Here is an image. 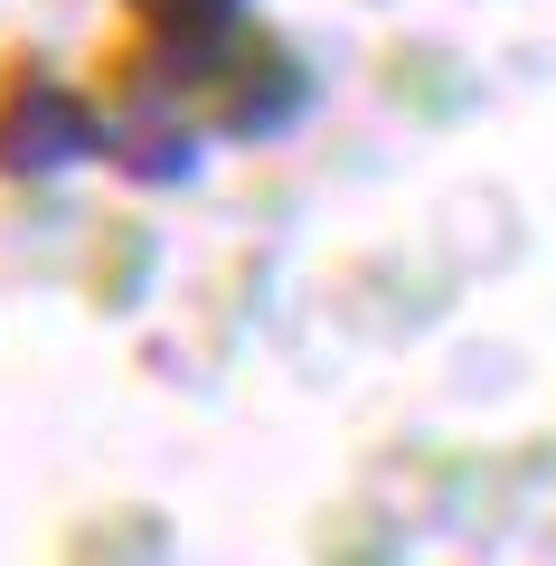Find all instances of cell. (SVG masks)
<instances>
[{
    "instance_id": "cell-1",
    "label": "cell",
    "mask_w": 556,
    "mask_h": 566,
    "mask_svg": "<svg viewBox=\"0 0 556 566\" xmlns=\"http://www.w3.org/2000/svg\"><path fill=\"white\" fill-rule=\"evenodd\" d=\"M85 151H104V114L76 85H57L48 66H20L0 85V180H57Z\"/></svg>"
},
{
    "instance_id": "cell-4",
    "label": "cell",
    "mask_w": 556,
    "mask_h": 566,
    "mask_svg": "<svg viewBox=\"0 0 556 566\" xmlns=\"http://www.w3.org/2000/svg\"><path fill=\"white\" fill-rule=\"evenodd\" d=\"M104 151H114L123 180H189V161H199V123H189V104L170 95V85H151V95H133L123 114H104Z\"/></svg>"
},
{
    "instance_id": "cell-2",
    "label": "cell",
    "mask_w": 556,
    "mask_h": 566,
    "mask_svg": "<svg viewBox=\"0 0 556 566\" xmlns=\"http://www.w3.org/2000/svg\"><path fill=\"white\" fill-rule=\"evenodd\" d=\"M208 114H218L227 142H274L312 114V66L274 39H237L208 76Z\"/></svg>"
},
{
    "instance_id": "cell-3",
    "label": "cell",
    "mask_w": 556,
    "mask_h": 566,
    "mask_svg": "<svg viewBox=\"0 0 556 566\" xmlns=\"http://www.w3.org/2000/svg\"><path fill=\"white\" fill-rule=\"evenodd\" d=\"M133 20H141V48H151L160 76L208 85L218 57L245 39V0H133Z\"/></svg>"
}]
</instances>
